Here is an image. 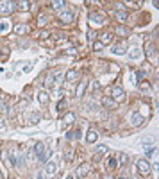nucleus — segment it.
Here are the masks:
<instances>
[{
  "mask_svg": "<svg viewBox=\"0 0 159 179\" xmlns=\"http://www.w3.org/2000/svg\"><path fill=\"white\" fill-rule=\"evenodd\" d=\"M14 11L13 2H0V14H11Z\"/></svg>",
  "mask_w": 159,
  "mask_h": 179,
  "instance_id": "nucleus-2",
  "label": "nucleus"
},
{
  "mask_svg": "<svg viewBox=\"0 0 159 179\" xmlns=\"http://www.w3.org/2000/svg\"><path fill=\"white\" fill-rule=\"evenodd\" d=\"M113 52H115V54H125V43H120V45H116V47L115 49H113Z\"/></svg>",
  "mask_w": 159,
  "mask_h": 179,
  "instance_id": "nucleus-16",
  "label": "nucleus"
},
{
  "mask_svg": "<svg viewBox=\"0 0 159 179\" xmlns=\"http://www.w3.org/2000/svg\"><path fill=\"white\" fill-rule=\"evenodd\" d=\"M123 99H125V92L122 88H115V90H113V100H115V102H120Z\"/></svg>",
  "mask_w": 159,
  "mask_h": 179,
  "instance_id": "nucleus-4",
  "label": "nucleus"
},
{
  "mask_svg": "<svg viewBox=\"0 0 159 179\" xmlns=\"http://www.w3.org/2000/svg\"><path fill=\"white\" fill-rule=\"evenodd\" d=\"M89 21H91V25H104L106 24V18L104 16H100V14H91L89 16Z\"/></svg>",
  "mask_w": 159,
  "mask_h": 179,
  "instance_id": "nucleus-5",
  "label": "nucleus"
},
{
  "mask_svg": "<svg viewBox=\"0 0 159 179\" xmlns=\"http://www.w3.org/2000/svg\"><path fill=\"white\" fill-rule=\"evenodd\" d=\"M73 118H75V117H73V113H68V115L64 117V120H66V124H72V122H73Z\"/></svg>",
  "mask_w": 159,
  "mask_h": 179,
  "instance_id": "nucleus-32",
  "label": "nucleus"
},
{
  "mask_svg": "<svg viewBox=\"0 0 159 179\" xmlns=\"http://www.w3.org/2000/svg\"><path fill=\"white\" fill-rule=\"evenodd\" d=\"M66 179H73V177H72V175H70V177H66Z\"/></svg>",
  "mask_w": 159,
  "mask_h": 179,
  "instance_id": "nucleus-40",
  "label": "nucleus"
},
{
  "mask_svg": "<svg viewBox=\"0 0 159 179\" xmlns=\"http://www.w3.org/2000/svg\"><path fill=\"white\" fill-rule=\"evenodd\" d=\"M127 161H129V156L127 154H120V163L122 165H127Z\"/></svg>",
  "mask_w": 159,
  "mask_h": 179,
  "instance_id": "nucleus-30",
  "label": "nucleus"
},
{
  "mask_svg": "<svg viewBox=\"0 0 159 179\" xmlns=\"http://www.w3.org/2000/svg\"><path fill=\"white\" fill-rule=\"evenodd\" d=\"M106 179H111V177H109V175H107V177H106Z\"/></svg>",
  "mask_w": 159,
  "mask_h": 179,
  "instance_id": "nucleus-41",
  "label": "nucleus"
},
{
  "mask_svg": "<svg viewBox=\"0 0 159 179\" xmlns=\"http://www.w3.org/2000/svg\"><path fill=\"white\" fill-rule=\"evenodd\" d=\"M111 41H113V34H109V32L100 34V43H102V45H109Z\"/></svg>",
  "mask_w": 159,
  "mask_h": 179,
  "instance_id": "nucleus-11",
  "label": "nucleus"
},
{
  "mask_svg": "<svg viewBox=\"0 0 159 179\" xmlns=\"http://www.w3.org/2000/svg\"><path fill=\"white\" fill-rule=\"evenodd\" d=\"M14 6H18L20 9H24V11L29 9V2H18V4H14Z\"/></svg>",
  "mask_w": 159,
  "mask_h": 179,
  "instance_id": "nucleus-31",
  "label": "nucleus"
},
{
  "mask_svg": "<svg viewBox=\"0 0 159 179\" xmlns=\"http://www.w3.org/2000/svg\"><path fill=\"white\" fill-rule=\"evenodd\" d=\"M6 127V124H4V118H0V129H4Z\"/></svg>",
  "mask_w": 159,
  "mask_h": 179,
  "instance_id": "nucleus-38",
  "label": "nucleus"
},
{
  "mask_svg": "<svg viewBox=\"0 0 159 179\" xmlns=\"http://www.w3.org/2000/svg\"><path fill=\"white\" fill-rule=\"evenodd\" d=\"M64 77H66V81H75V79H77V72H75V70H68Z\"/></svg>",
  "mask_w": 159,
  "mask_h": 179,
  "instance_id": "nucleus-18",
  "label": "nucleus"
},
{
  "mask_svg": "<svg viewBox=\"0 0 159 179\" xmlns=\"http://www.w3.org/2000/svg\"><path fill=\"white\" fill-rule=\"evenodd\" d=\"M38 120H39V117H38V115H34V113H32V115H29V124H36Z\"/></svg>",
  "mask_w": 159,
  "mask_h": 179,
  "instance_id": "nucleus-29",
  "label": "nucleus"
},
{
  "mask_svg": "<svg viewBox=\"0 0 159 179\" xmlns=\"http://www.w3.org/2000/svg\"><path fill=\"white\" fill-rule=\"evenodd\" d=\"M0 109H4V100L0 99Z\"/></svg>",
  "mask_w": 159,
  "mask_h": 179,
  "instance_id": "nucleus-39",
  "label": "nucleus"
},
{
  "mask_svg": "<svg viewBox=\"0 0 159 179\" xmlns=\"http://www.w3.org/2000/svg\"><path fill=\"white\" fill-rule=\"evenodd\" d=\"M61 21H63V24H72V21H73V14L70 13V11H64V13H61Z\"/></svg>",
  "mask_w": 159,
  "mask_h": 179,
  "instance_id": "nucleus-7",
  "label": "nucleus"
},
{
  "mask_svg": "<svg viewBox=\"0 0 159 179\" xmlns=\"http://www.w3.org/2000/svg\"><path fill=\"white\" fill-rule=\"evenodd\" d=\"M73 152H75L73 149H68V150H66V154H64V161H68V163H70V161L73 160Z\"/></svg>",
  "mask_w": 159,
  "mask_h": 179,
  "instance_id": "nucleus-20",
  "label": "nucleus"
},
{
  "mask_svg": "<svg viewBox=\"0 0 159 179\" xmlns=\"http://www.w3.org/2000/svg\"><path fill=\"white\" fill-rule=\"evenodd\" d=\"M102 47H104V45H102V43H95V50H100Z\"/></svg>",
  "mask_w": 159,
  "mask_h": 179,
  "instance_id": "nucleus-36",
  "label": "nucleus"
},
{
  "mask_svg": "<svg viewBox=\"0 0 159 179\" xmlns=\"http://www.w3.org/2000/svg\"><path fill=\"white\" fill-rule=\"evenodd\" d=\"M7 29H9V21L0 20V32H2V31H7Z\"/></svg>",
  "mask_w": 159,
  "mask_h": 179,
  "instance_id": "nucleus-25",
  "label": "nucleus"
},
{
  "mask_svg": "<svg viewBox=\"0 0 159 179\" xmlns=\"http://www.w3.org/2000/svg\"><path fill=\"white\" fill-rule=\"evenodd\" d=\"M120 179H127V177H120Z\"/></svg>",
  "mask_w": 159,
  "mask_h": 179,
  "instance_id": "nucleus-42",
  "label": "nucleus"
},
{
  "mask_svg": "<svg viewBox=\"0 0 159 179\" xmlns=\"http://www.w3.org/2000/svg\"><path fill=\"white\" fill-rule=\"evenodd\" d=\"M115 18H116L118 21H122V24H123V21L127 20V13H125V11H118V13L115 14Z\"/></svg>",
  "mask_w": 159,
  "mask_h": 179,
  "instance_id": "nucleus-17",
  "label": "nucleus"
},
{
  "mask_svg": "<svg viewBox=\"0 0 159 179\" xmlns=\"http://www.w3.org/2000/svg\"><path fill=\"white\" fill-rule=\"evenodd\" d=\"M154 150H155V147H147V149H145V154H147L148 158H150V156L154 154Z\"/></svg>",
  "mask_w": 159,
  "mask_h": 179,
  "instance_id": "nucleus-33",
  "label": "nucleus"
},
{
  "mask_svg": "<svg viewBox=\"0 0 159 179\" xmlns=\"http://www.w3.org/2000/svg\"><path fill=\"white\" fill-rule=\"evenodd\" d=\"M38 99H39L41 104H47V102H48V93H47V92H41V93L38 95Z\"/></svg>",
  "mask_w": 159,
  "mask_h": 179,
  "instance_id": "nucleus-21",
  "label": "nucleus"
},
{
  "mask_svg": "<svg viewBox=\"0 0 159 179\" xmlns=\"http://www.w3.org/2000/svg\"><path fill=\"white\" fill-rule=\"evenodd\" d=\"M116 34H122V36H127V34H129V31H127L125 27H122V25H120V27L116 29Z\"/></svg>",
  "mask_w": 159,
  "mask_h": 179,
  "instance_id": "nucleus-27",
  "label": "nucleus"
},
{
  "mask_svg": "<svg viewBox=\"0 0 159 179\" xmlns=\"http://www.w3.org/2000/svg\"><path fill=\"white\" fill-rule=\"evenodd\" d=\"M14 32H16V34H25V32H29V27H25V25H16V27H14Z\"/></svg>",
  "mask_w": 159,
  "mask_h": 179,
  "instance_id": "nucleus-19",
  "label": "nucleus"
},
{
  "mask_svg": "<svg viewBox=\"0 0 159 179\" xmlns=\"http://www.w3.org/2000/svg\"><path fill=\"white\" fill-rule=\"evenodd\" d=\"M129 56H130L132 59H138V57H140V49L132 47V49H130V52H129Z\"/></svg>",
  "mask_w": 159,
  "mask_h": 179,
  "instance_id": "nucleus-22",
  "label": "nucleus"
},
{
  "mask_svg": "<svg viewBox=\"0 0 159 179\" xmlns=\"http://www.w3.org/2000/svg\"><path fill=\"white\" fill-rule=\"evenodd\" d=\"M107 167H109V168H116V160H115V158H109V160H107Z\"/></svg>",
  "mask_w": 159,
  "mask_h": 179,
  "instance_id": "nucleus-26",
  "label": "nucleus"
},
{
  "mask_svg": "<svg viewBox=\"0 0 159 179\" xmlns=\"http://www.w3.org/2000/svg\"><path fill=\"white\" fill-rule=\"evenodd\" d=\"M0 160H2V163L7 167V165H11V160H9V150L7 149H2L0 150Z\"/></svg>",
  "mask_w": 159,
  "mask_h": 179,
  "instance_id": "nucleus-9",
  "label": "nucleus"
},
{
  "mask_svg": "<svg viewBox=\"0 0 159 179\" xmlns=\"http://www.w3.org/2000/svg\"><path fill=\"white\" fill-rule=\"evenodd\" d=\"M145 54H147V57H154L155 52H154V45L152 43H147L145 45Z\"/></svg>",
  "mask_w": 159,
  "mask_h": 179,
  "instance_id": "nucleus-15",
  "label": "nucleus"
},
{
  "mask_svg": "<svg viewBox=\"0 0 159 179\" xmlns=\"http://www.w3.org/2000/svg\"><path fill=\"white\" fill-rule=\"evenodd\" d=\"M102 104L106 106V107H109V109H115L116 107V102L113 100V99H109V97H104V100H102Z\"/></svg>",
  "mask_w": 159,
  "mask_h": 179,
  "instance_id": "nucleus-13",
  "label": "nucleus"
},
{
  "mask_svg": "<svg viewBox=\"0 0 159 179\" xmlns=\"http://www.w3.org/2000/svg\"><path fill=\"white\" fill-rule=\"evenodd\" d=\"M56 170H57V167H56L54 161H47V163H45V174H54Z\"/></svg>",
  "mask_w": 159,
  "mask_h": 179,
  "instance_id": "nucleus-10",
  "label": "nucleus"
},
{
  "mask_svg": "<svg viewBox=\"0 0 159 179\" xmlns=\"http://www.w3.org/2000/svg\"><path fill=\"white\" fill-rule=\"evenodd\" d=\"M138 172H140L141 175H148V174H150V165H148L147 160H140V161H138Z\"/></svg>",
  "mask_w": 159,
  "mask_h": 179,
  "instance_id": "nucleus-1",
  "label": "nucleus"
},
{
  "mask_svg": "<svg viewBox=\"0 0 159 179\" xmlns=\"http://www.w3.org/2000/svg\"><path fill=\"white\" fill-rule=\"evenodd\" d=\"M57 74H48L47 75V81H45V84H47V86H52L54 84V77H56Z\"/></svg>",
  "mask_w": 159,
  "mask_h": 179,
  "instance_id": "nucleus-24",
  "label": "nucleus"
},
{
  "mask_svg": "<svg viewBox=\"0 0 159 179\" xmlns=\"http://www.w3.org/2000/svg\"><path fill=\"white\" fill-rule=\"evenodd\" d=\"M86 86H88V81H86V79H82V81H81V84H79V86H77V90H75V95H77V97H82V95H84Z\"/></svg>",
  "mask_w": 159,
  "mask_h": 179,
  "instance_id": "nucleus-8",
  "label": "nucleus"
},
{
  "mask_svg": "<svg viewBox=\"0 0 159 179\" xmlns=\"http://www.w3.org/2000/svg\"><path fill=\"white\" fill-rule=\"evenodd\" d=\"M34 154H36V158L43 161V156H45V143L43 142H38L34 145Z\"/></svg>",
  "mask_w": 159,
  "mask_h": 179,
  "instance_id": "nucleus-3",
  "label": "nucleus"
},
{
  "mask_svg": "<svg viewBox=\"0 0 159 179\" xmlns=\"http://www.w3.org/2000/svg\"><path fill=\"white\" fill-rule=\"evenodd\" d=\"M47 36H48V32H45V31H43V32H39V38H47Z\"/></svg>",
  "mask_w": 159,
  "mask_h": 179,
  "instance_id": "nucleus-37",
  "label": "nucleus"
},
{
  "mask_svg": "<svg viewBox=\"0 0 159 179\" xmlns=\"http://www.w3.org/2000/svg\"><path fill=\"white\" fill-rule=\"evenodd\" d=\"M132 124H134V125H136V124H141V117H140V115H134V117H132Z\"/></svg>",
  "mask_w": 159,
  "mask_h": 179,
  "instance_id": "nucleus-34",
  "label": "nucleus"
},
{
  "mask_svg": "<svg viewBox=\"0 0 159 179\" xmlns=\"http://www.w3.org/2000/svg\"><path fill=\"white\" fill-rule=\"evenodd\" d=\"M89 168H91V167H89L88 163H84V165H81V167L77 168V175H79V179H82V177H86V175H88V172H89Z\"/></svg>",
  "mask_w": 159,
  "mask_h": 179,
  "instance_id": "nucleus-6",
  "label": "nucleus"
},
{
  "mask_svg": "<svg viewBox=\"0 0 159 179\" xmlns=\"http://www.w3.org/2000/svg\"><path fill=\"white\" fill-rule=\"evenodd\" d=\"M97 138H98V134H97V131H93V129H89V131H88V136H86V140H88L89 143H93V142H97Z\"/></svg>",
  "mask_w": 159,
  "mask_h": 179,
  "instance_id": "nucleus-12",
  "label": "nucleus"
},
{
  "mask_svg": "<svg viewBox=\"0 0 159 179\" xmlns=\"http://www.w3.org/2000/svg\"><path fill=\"white\" fill-rule=\"evenodd\" d=\"M52 7L59 11V9H63V7H64V2H52Z\"/></svg>",
  "mask_w": 159,
  "mask_h": 179,
  "instance_id": "nucleus-28",
  "label": "nucleus"
},
{
  "mask_svg": "<svg viewBox=\"0 0 159 179\" xmlns=\"http://www.w3.org/2000/svg\"><path fill=\"white\" fill-rule=\"evenodd\" d=\"M107 152H109V149H107L106 145H98V147H97V154H98V156H102V154H107Z\"/></svg>",
  "mask_w": 159,
  "mask_h": 179,
  "instance_id": "nucleus-23",
  "label": "nucleus"
},
{
  "mask_svg": "<svg viewBox=\"0 0 159 179\" xmlns=\"http://www.w3.org/2000/svg\"><path fill=\"white\" fill-rule=\"evenodd\" d=\"M64 106H66V102H63V100H61V102H59V104H57V109H59V111H61V109H63V107H64Z\"/></svg>",
  "mask_w": 159,
  "mask_h": 179,
  "instance_id": "nucleus-35",
  "label": "nucleus"
},
{
  "mask_svg": "<svg viewBox=\"0 0 159 179\" xmlns=\"http://www.w3.org/2000/svg\"><path fill=\"white\" fill-rule=\"evenodd\" d=\"M66 138L68 140H77V138H81V129H75V131H70L66 134Z\"/></svg>",
  "mask_w": 159,
  "mask_h": 179,
  "instance_id": "nucleus-14",
  "label": "nucleus"
}]
</instances>
